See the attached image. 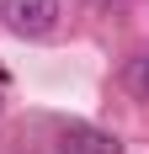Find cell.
<instances>
[{"instance_id":"6da1fadb","label":"cell","mask_w":149,"mask_h":154,"mask_svg":"<svg viewBox=\"0 0 149 154\" xmlns=\"http://www.w3.org/2000/svg\"><path fill=\"white\" fill-rule=\"evenodd\" d=\"M0 21L16 37H48L59 27V0H0Z\"/></svg>"},{"instance_id":"7a4b0ae2","label":"cell","mask_w":149,"mask_h":154,"mask_svg":"<svg viewBox=\"0 0 149 154\" xmlns=\"http://www.w3.org/2000/svg\"><path fill=\"white\" fill-rule=\"evenodd\" d=\"M59 154H122V143H117V133H106V128L69 122L59 133Z\"/></svg>"},{"instance_id":"3957f363","label":"cell","mask_w":149,"mask_h":154,"mask_svg":"<svg viewBox=\"0 0 149 154\" xmlns=\"http://www.w3.org/2000/svg\"><path fill=\"white\" fill-rule=\"evenodd\" d=\"M133 91H138V96H149V53L133 64Z\"/></svg>"}]
</instances>
